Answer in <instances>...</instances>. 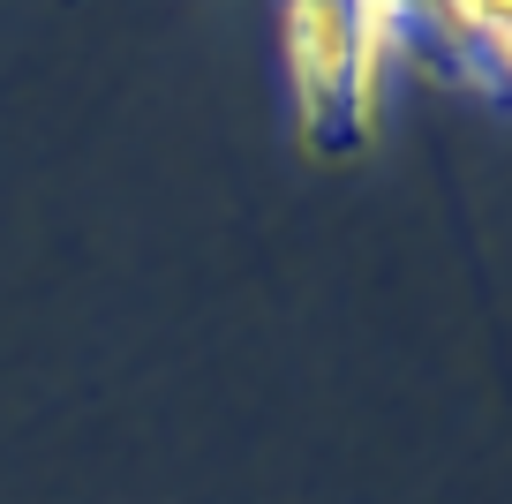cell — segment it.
<instances>
[{
  "label": "cell",
  "instance_id": "cell-1",
  "mask_svg": "<svg viewBox=\"0 0 512 504\" xmlns=\"http://www.w3.org/2000/svg\"><path fill=\"white\" fill-rule=\"evenodd\" d=\"M392 46H400L392 0H287L294 98H302V128L317 143H362L377 128Z\"/></svg>",
  "mask_w": 512,
  "mask_h": 504
},
{
  "label": "cell",
  "instance_id": "cell-2",
  "mask_svg": "<svg viewBox=\"0 0 512 504\" xmlns=\"http://www.w3.org/2000/svg\"><path fill=\"white\" fill-rule=\"evenodd\" d=\"M475 68H482V76L497 83V91H512V38H505V46L490 53V61H475Z\"/></svg>",
  "mask_w": 512,
  "mask_h": 504
}]
</instances>
